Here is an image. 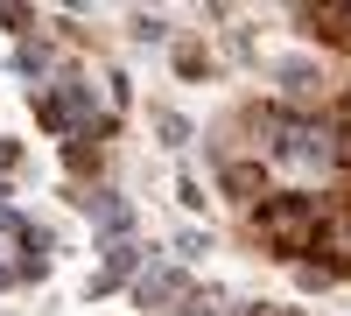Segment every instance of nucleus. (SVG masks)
Instances as JSON below:
<instances>
[{"label":"nucleus","mask_w":351,"mask_h":316,"mask_svg":"<svg viewBox=\"0 0 351 316\" xmlns=\"http://www.w3.org/2000/svg\"><path fill=\"white\" fill-rule=\"evenodd\" d=\"M316 232H324V204H316V197L288 190V197H267V204H260V239L274 253H309Z\"/></svg>","instance_id":"1"},{"label":"nucleus","mask_w":351,"mask_h":316,"mask_svg":"<svg viewBox=\"0 0 351 316\" xmlns=\"http://www.w3.org/2000/svg\"><path fill=\"white\" fill-rule=\"evenodd\" d=\"M330 253H337V260H351V211L330 225Z\"/></svg>","instance_id":"2"}]
</instances>
